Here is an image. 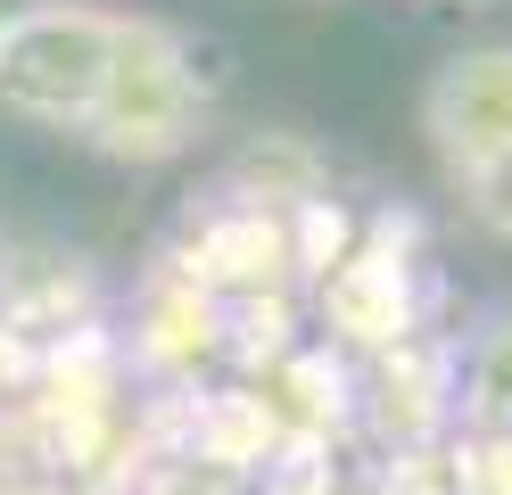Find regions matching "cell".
I'll return each instance as SVG.
<instances>
[{"label":"cell","mask_w":512,"mask_h":495,"mask_svg":"<svg viewBox=\"0 0 512 495\" xmlns=\"http://www.w3.org/2000/svg\"><path fill=\"white\" fill-rule=\"evenodd\" d=\"M116 33H124V17H108V9L34 0L0 42V108L25 124H91L108 66H116Z\"/></svg>","instance_id":"6da1fadb"},{"label":"cell","mask_w":512,"mask_h":495,"mask_svg":"<svg viewBox=\"0 0 512 495\" xmlns=\"http://www.w3.org/2000/svg\"><path fill=\"white\" fill-rule=\"evenodd\" d=\"M199 99L182 91L174 75V50H166V25H141V17H124L116 33V66H108V91H100V108H91V141H100L108 157H174L199 141Z\"/></svg>","instance_id":"7a4b0ae2"},{"label":"cell","mask_w":512,"mask_h":495,"mask_svg":"<svg viewBox=\"0 0 512 495\" xmlns=\"http://www.w3.org/2000/svg\"><path fill=\"white\" fill-rule=\"evenodd\" d=\"M422 132L446 157V174L463 182L504 165L512 157V42H479L446 58L422 83Z\"/></svg>","instance_id":"3957f363"},{"label":"cell","mask_w":512,"mask_h":495,"mask_svg":"<svg viewBox=\"0 0 512 495\" xmlns=\"http://www.w3.org/2000/svg\"><path fill=\"white\" fill-rule=\"evenodd\" d=\"M166 50H174V75H182V91L199 99V108L232 99V83H240V50L223 42V33H166Z\"/></svg>","instance_id":"277c9868"},{"label":"cell","mask_w":512,"mask_h":495,"mask_svg":"<svg viewBox=\"0 0 512 495\" xmlns=\"http://www.w3.org/2000/svg\"><path fill=\"white\" fill-rule=\"evenodd\" d=\"M471 215L496 231V240H512V157L504 165H488V174L471 182Z\"/></svg>","instance_id":"5b68a950"},{"label":"cell","mask_w":512,"mask_h":495,"mask_svg":"<svg viewBox=\"0 0 512 495\" xmlns=\"http://www.w3.org/2000/svg\"><path fill=\"white\" fill-rule=\"evenodd\" d=\"M25 9H34V0H0V42H9V25H17Z\"/></svg>","instance_id":"8992f818"},{"label":"cell","mask_w":512,"mask_h":495,"mask_svg":"<svg viewBox=\"0 0 512 495\" xmlns=\"http://www.w3.org/2000/svg\"><path fill=\"white\" fill-rule=\"evenodd\" d=\"M446 9H504V0H446Z\"/></svg>","instance_id":"52a82bcc"}]
</instances>
